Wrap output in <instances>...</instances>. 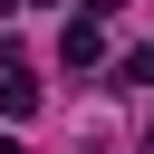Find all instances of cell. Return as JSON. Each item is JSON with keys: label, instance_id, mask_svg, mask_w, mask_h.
I'll use <instances>...</instances> for the list:
<instances>
[{"label": "cell", "instance_id": "8992f818", "mask_svg": "<svg viewBox=\"0 0 154 154\" xmlns=\"http://www.w3.org/2000/svg\"><path fill=\"white\" fill-rule=\"evenodd\" d=\"M144 154H154V125H144Z\"/></svg>", "mask_w": 154, "mask_h": 154}, {"label": "cell", "instance_id": "6da1fadb", "mask_svg": "<svg viewBox=\"0 0 154 154\" xmlns=\"http://www.w3.org/2000/svg\"><path fill=\"white\" fill-rule=\"evenodd\" d=\"M96 58H106V38H96V19H67V38H58V67H67V77H87Z\"/></svg>", "mask_w": 154, "mask_h": 154}, {"label": "cell", "instance_id": "277c9868", "mask_svg": "<svg viewBox=\"0 0 154 154\" xmlns=\"http://www.w3.org/2000/svg\"><path fill=\"white\" fill-rule=\"evenodd\" d=\"M19 10H58V0H19Z\"/></svg>", "mask_w": 154, "mask_h": 154}, {"label": "cell", "instance_id": "52a82bcc", "mask_svg": "<svg viewBox=\"0 0 154 154\" xmlns=\"http://www.w3.org/2000/svg\"><path fill=\"white\" fill-rule=\"evenodd\" d=\"M0 154H29V144H0Z\"/></svg>", "mask_w": 154, "mask_h": 154}, {"label": "cell", "instance_id": "3957f363", "mask_svg": "<svg viewBox=\"0 0 154 154\" xmlns=\"http://www.w3.org/2000/svg\"><path fill=\"white\" fill-rule=\"evenodd\" d=\"M116 10H125V0H87V19H116Z\"/></svg>", "mask_w": 154, "mask_h": 154}, {"label": "cell", "instance_id": "5b68a950", "mask_svg": "<svg viewBox=\"0 0 154 154\" xmlns=\"http://www.w3.org/2000/svg\"><path fill=\"white\" fill-rule=\"evenodd\" d=\"M10 10H19V0H0V19H10Z\"/></svg>", "mask_w": 154, "mask_h": 154}, {"label": "cell", "instance_id": "7a4b0ae2", "mask_svg": "<svg viewBox=\"0 0 154 154\" xmlns=\"http://www.w3.org/2000/svg\"><path fill=\"white\" fill-rule=\"evenodd\" d=\"M116 87H144V96H154V48H125V67H116Z\"/></svg>", "mask_w": 154, "mask_h": 154}]
</instances>
